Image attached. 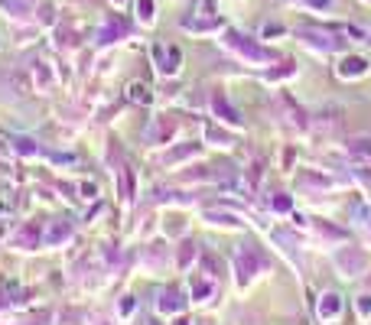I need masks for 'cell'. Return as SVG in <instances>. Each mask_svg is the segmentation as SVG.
<instances>
[{
    "instance_id": "3957f363",
    "label": "cell",
    "mask_w": 371,
    "mask_h": 325,
    "mask_svg": "<svg viewBox=\"0 0 371 325\" xmlns=\"http://www.w3.org/2000/svg\"><path fill=\"white\" fill-rule=\"evenodd\" d=\"M192 296H196V302H202L199 296H212V283H205V280H196V283H192Z\"/></svg>"
},
{
    "instance_id": "6da1fadb",
    "label": "cell",
    "mask_w": 371,
    "mask_h": 325,
    "mask_svg": "<svg viewBox=\"0 0 371 325\" xmlns=\"http://www.w3.org/2000/svg\"><path fill=\"white\" fill-rule=\"evenodd\" d=\"M156 59H160V72H176L179 68V49H173V46H156Z\"/></svg>"
},
{
    "instance_id": "277c9868",
    "label": "cell",
    "mask_w": 371,
    "mask_h": 325,
    "mask_svg": "<svg viewBox=\"0 0 371 325\" xmlns=\"http://www.w3.org/2000/svg\"><path fill=\"white\" fill-rule=\"evenodd\" d=\"M130 98L134 101H150V88H143L140 81H134V85H130Z\"/></svg>"
},
{
    "instance_id": "7a4b0ae2",
    "label": "cell",
    "mask_w": 371,
    "mask_h": 325,
    "mask_svg": "<svg viewBox=\"0 0 371 325\" xmlns=\"http://www.w3.org/2000/svg\"><path fill=\"white\" fill-rule=\"evenodd\" d=\"M339 309H342V302H339V296H335V293L322 296V302H319V315H322V319H335Z\"/></svg>"
}]
</instances>
